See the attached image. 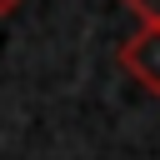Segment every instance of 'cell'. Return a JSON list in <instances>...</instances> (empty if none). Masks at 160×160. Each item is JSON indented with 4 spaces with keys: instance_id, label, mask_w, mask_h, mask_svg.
Listing matches in <instances>:
<instances>
[{
    "instance_id": "cell-1",
    "label": "cell",
    "mask_w": 160,
    "mask_h": 160,
    "mask_svg": "<svg viewBox=\"0 0 160 160\" xmlns=\"http://www.w3.org/2000/svg\"><path fill=\"white\" fill-rule=\"evenodd\" d=\"M120 70H125L140 90L160 95V25H140V30L120 45Z\"/></svg>"
},
{
    "instance_id": "cell-2",
    "label": "cell",
    "mask_w": 160,
    "mask_h": 160,
    "mask_svg": "<svg viewBox=\"0 0 160 160\" xmlns=\"http://www.w3.org/2000/svg\"><path fill=\"white\" fill-rule=\"evenodd\" d=\"M125 5H130L145 25H160V0H125Z\"/></svg>"
},
{
    "instance_id": "cell-3",
    "label": "cell",
    "mask_w": 160,
    "mask_h": 160,
    "mask_svg": "<svg viewBox=\"0 0 160 160\" xmlns=\"http://www.w3.org/2000/svg\"><path fill=\"white\" fill-rule=\"evenodd\" d=\"M10 10H20V0H0V15H10Z\"/></svg>"
}]
</instances>
